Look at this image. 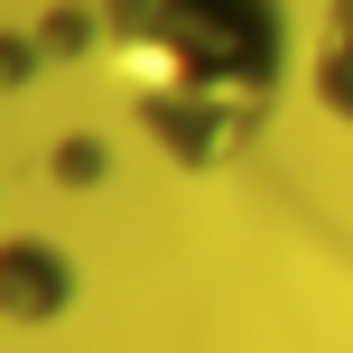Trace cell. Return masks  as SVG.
<instances>
[{"label": "cell", "mask_w": 353, "mask_h": 353, "mask_svg": "<svg viewBox=\"0 0 353 353\" xmlns=\"http://www.w3.org/2000/svg\"><path fill=\"white\" fill-rule=\"evenodd\" d=\"M74 307V261L47 232H0V316L10 325H56Z\"/></svg>", "instance_id": "7a4b0ae2"}, {"label": "cell", "mask_w": 353, "mask_h": 353, "mask_svg": "<svg viewBox=\"0 0 353 353\" xmlns=\"http://www.w3.org/2000/svg\"><path fill=\"white\" fill-rule=\"evenodd\" d=\"M103 168H112V149L93 140V130H74V140L47 149V176H56V186H103Z\"/></svg>", "instance_id": "277c9868"}, {"label": "cell", "mask_w": 353, "mask_h": 353, "mask_svg": "<svg viewBox=\"0 0 353 353\" xmlns=\"http://www.w3.org/2000/svg\"><path fill=\"white\" fill-rule=\"evenodd\" d=\"M103 37L176 168H232L288 84L279 0H103Z\"/></svg>", "instance_id": "6da1fadb"}, {"label": "cell", "mask_w": 353, "mask_h": 353, "mask_svg": "<svg viewBox=\"0 0 353 353\" xmlns=\"http://www.w3.org/2000/svg\"><path fill=\"white\" fill-rule=\"evenodd\" d=\"M307 93L353 130V0H325V28L307 47Z\"/></svg>", "instance_id": "3957f363"}]
</instances>
